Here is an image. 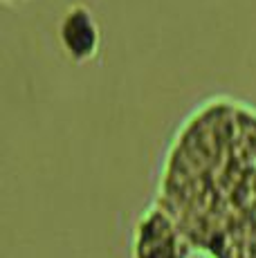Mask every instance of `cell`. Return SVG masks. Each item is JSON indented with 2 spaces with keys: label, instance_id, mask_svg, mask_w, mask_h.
I'll use <instances>...</instances> for the list:
<instances>
[{
  "label": "cell",
  "instance_id": "cell-3",
  "mask_svg": "<svg viewBox=\"0 0 256 258\" xmlns=\"http://www.w3.org/2000/svg\"><path fill=\"white\" fill-rule=\"evenodd\" d=\"M58 47L68 61L83 66L92 61L101 49V27L88 5L72 3L63 9L56 23Z\"/></svg>",
  "mask_w": 256,
  "mask_h": 258
},
{
  "label": "cell",
  "instance_id": "cell-1",
  "mask_svg": "<svg viewBox=\"0 0 256 258\" xmlns=\"http://www.w3.org/2000/svg\"><path fill=\"white\" fill-rule=\"evenodd\" d=\"M155 205L203 258H256V108L209 97L175 128Z\"/></svg>",
  "mask_w": 256,
  "mask_h": 258
},
{
  "label": "cell",
  "instance_id": "cell-2",
  "mask_svg": "<svg viewBox=\"0 0 256 258\" xmlns=\"http://www.w3.org/2000/svg\"><path fill=\"white\" fill-rule=\"evenodd\" d=\"M131 258H194L196 249L175 218L160 205H151L137 216L131 234Z\"/></svg>",
  "mask_w": 256,
  "mask_h": 258
}]
</instances>
